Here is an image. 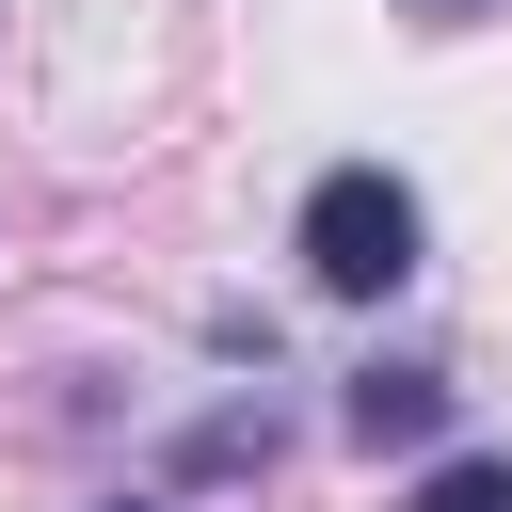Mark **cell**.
<instances>
[{
    "instance_id": "5b68a950",
    "label": "cell",
    "mask_w": 512,
    "mask_h": 512,
    "mask_svg": "<svg viewBox=\"0 0 512 512\" xmlns=\"http://www.w3.org/2000/svg\"><path fill=\"white\" fill-rule=\"evenodd\" d=\"M112 512H128V496H112Z\"/></svg>"
},
{
    "instance_id": "7a4b0ae2",
    "label": "cell",
    "mask_w": 512,
    "mask_h": 512,
    "mask_svg": "<svg viewBox=\"0 0 512 512\" xmlns=\"http://www.w3.org/2000/svg\"><path fill=\"white\" fill-rule=\"evenodd\" d=\"M432 416H448V368H368L352 384V448H416Z\"/></svg>"
},
{
    "instance_id": "3957f363",
    "label": "cell",
    "mask_w": 512,
    "mask_h": 512,
    "mask_svg": "<svg viewBox=\"0 0 512 512\" xmlns=\"http://www.w3.org/2000/svg\"><path fill=\"white\" fill-rule=\"evenodd\" d=\"M416 512H512V464H496V448H464V464H432V480H416Z\"/></svg>"
},
{
    "instance_id": "6da1fadb",
    "label": "cell",
    "mask_w": 512,
    "mask_h": 512,
    "mask_svg": "<svg viewBox=\"0 0 512 512\" xmlns=\"http://www.w3.org/2000/svg\"><path fill=\"white\" fill-rule=\"evenodd\" d=\"M416 240H432V208H416V176H384V160H336V176L304 192V272H320L336 304H384V288L416 272Z\"/></svg>"
},
{
    "instance_id": "277c9868",
    "label": "cell",
    "mask_w": 512,
    "mask_h": 512,
    "mask_svg": "<svg viewBox=\"0 0 512 512\" xmlns=\"http://www.w3.org/2000/svg\"><path fill=\"white\" fill-rule=\"evenodd\" d=\"M416 16H480V0H416Z\"/></svg>"
}]
</instances>
